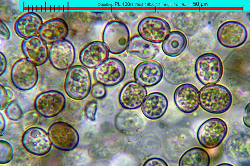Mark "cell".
Wrapping results in <instances>:
<instances>
[{"label": "cell", "mask_w": 250, "mask_h": 166, "mask_svg": "<svg viewBox=\"0 0 250 166\" xmlns=\"http://www.w3.org/2000/svg\"><path fill=\"white\" fill-rule=\"evenodd\" d=\"M199 104L210 113L219 114L225 112L232 102V94L226 87L219 84H209L202 87L199 92Z\"/></svg>", "instance_id": "cell-1"}, {"label": "cell", "mask_w": 250, "mask_h": 166, "mask_svg": "<svg viewBox=\"0 0 250 166\" xmlns=\"http://www.w3.org/2000/svg\"><path fill=\"white\" fill-rule=\"evenodd\" d=\"M91 88L90 75L86 67L76 65L69 69L64 84L65 91L68 97L75 100H82L88 95Z\"/></svg>", "instance_id": "cell-2"}, {"label": "cell", "mask_w": 250, "mask_h": 166, "mask_svg": "<svg viewBox=\"0 0 250 166\" xmlns=\"http://www.w3.org/2000/svg\"><path fill=\"white\" fill-rule=\"evenodd\" d=\"M194 69L197 78L204 85L218 82L223 72V64L220 58L211 53L199 56L195 61Z\"/></svg>", "instance_id": "cell-3"}, {"label": "cell", "mask_w": 250, "mask_h": 166, "mask_svg": "<svg viewBox=\"0 0 250 166\" xmlns=\"http://www.w3.org/2000/svg\"><path fill=\"white\" fill-rule=\"evenodd\" d=\"M228 131L227 125L224 121L218 118H211L200 126L197 132V138L199 143L204 147L213 149L221 145Z\"/></svg>", "instance_id": "cell-4"}, {"label": "cell", "mask_w": 250, "mask_h": 166, "mask_svg": "<svg viewBox=\"0 0 250 166\" xmlns=\"http://www.w3.org/2000/svg\"><path fill=\"white\" fill-rule=\"evenodd\" d=\"M130 40L129 30L123 23L113 21L106 25L102 42L109 52L116 55L123 53L127 50Z\"/></svg>", "instance_id": "cell-5"}, {"label": "cell", "mask_w": 250, "mask_h": 166, "mask_svg": "<svg viewBox=\"0 0 250 166\" xmlns=\"http://www.w3.org/2000/svg\"><path fill=\"white\" fill-rule=\"evenodd\" d=\"M48 133L52 145L60 150H72L79 142L78 132L72 126L65 122L59 121L53 123L48 128Z\"/></svg>", "instance_id": "cell-6"}, {"label": "cell", "mask_w": 250, "mask_h": 166, "mask_svg": "<svg viewBox=\"0 0 250 166\" xmlns=\"http://www.w3.org/2000/svg\"><path fill=\"white\" fill-rule=\"evenodd\" d=\"M11 75L14 86L24 91L33 88L37 84L39 77L37 66L26 58L20 59L14 64Z\"/></svg>", "instance_id": "cell-7"}, {"label": "cell", "mask_w": 250, "mask_h": 166, "mask_svg": "<svg viewBox=\"0 0 250 166\" xmlns=\"http://www.w3.org/2000/svg\"><path fill=\"white\" fill-rule=\"evenodd\" d=\"M217 40L223 46L234 48L243 45L248 36L246 28L241 23L230 20L222 23L218 28L216 33Z\"/></svg>", "instance_id": "cell-8"}, {"label": "cell", "mask_w": 250, "mask_h": 166, "mask_svg": "<svg viewBox=\"0 0 250 166\" xmlns=\"http://www.w3.org/2000/svg\"><path fill=\"white\" fill-rule=\"evenodd\" d=\"M139 35L153 44H160L165 40L171 31L169 24L165 20L154 17H148L139 23Z\"/></svg>", "instance_id": "cell-9"}, {"label": "cell", "mask_w": 250, "mask_h": 166, "mask_svg": "<svg viewBox=\"0 0 250 166\" xmlns=\"http://www.w3.org/2000/svg\"><path fill=\"white\" fill-rule=\"evenodd\" d=\"M66 100L60 92L50 90L39 94L36 98L34 106L37 112L46 118L55 117L64 108Z\"/></svg>", "instance_id": "cell-10"}, {"label": "cell", "mask_w": 250, "mask_h": 166, "mask_svg": "<svg viewBox=\"0 0 250 166\" xmlns=\"http://www.w3.org/2000/svg\"><path fill=\"white\" fill-rule=\"evenodd\" d=\"M22 145L29 153L43 156L51 151L52 145L48 133L42 128L33 126L27 129L22 138Z\"/></svg>", "instance_id": "cell-11"}, {"label": "cell", "mask_w": 250, "mask_h": 166, "mask_svg": "<svg viewBox=\"0 0 250 166\" xmlns=\"http://www.w3.org/2000/svg\"><path fill=\"white\" fill-rule=\"evenodd\" d=\"M126 73L123 63L117 59L111 58L96 68L93 75L98 83L104 86H112L120 83L124 79Z\"/></svg>", "instance_id": "cell-12"}, {"label": "cell", "mask_w": 250, "mask_h": 166, "mask_svg": "<svg viewBox=\"0 0 250 166\" xmlns=\"http://www.w3.org/2000/svg\"><path fill=\"white\" fill-rule=\"evenodd\" d=\"M75 57L74 47L69 41L63 40L52 45L49 50V59L52 65L59 70L70 68Z\"/></svg>", "instance_id": "cell-13"}, {"label": "cell", "mask_w": 250, "mask_h": 166, "mask_svg": "<svg viewBox=\"0 0 250 166\" xmlns=\"http://www.w3.org/2000/svg\"><path fill=\"white\" fill-rule=\"evenodd\" d=\"M174 101L177 107L185 113L196 111L199 104V91L190 83H184L178 87L174 93Z\"/></svg>", "instance_id": "cell-14"}, {"label": "cell", "mask_w": 250, "mask_h": 166, "mask_svg": "<svg viewBox=\"0 0 250 166\" xmlns=\"http://www.w3.org/2000/svg\"><path fill=\"white\" fill-rule=\"evenodd\" d=\"M163 75V68L158 62L154 61L142 62L135 68L134 77L136 81L144 87L156 85L162 80Z\"/></svg>", "instance_id": "cell-15"}, {"label": "cell", "mask_w": 250, "mask_h": 166, "mask_svg": "<svg viewBox=\"0 0 250 166\" xmlns=\"http://www.w3.org/2000/svg\"><path fill=\"white\" fill-rule=\"evenodd\" d=\"M47 44L38 35L24 39L21 44L26 58L36 66H41L49 59Z\"/></svg>", "instance_id": "cell-16"}, {"label": "cell", "mask_w": 250, "mask_h": 166, "mask_svg": "<svg viewBox=\"0 0 250 166\" xmlns=\"http://www.w3.org/2000/svg\"><path fill=\"white\" fill-rule=\"evenodd\" d=\"M147 94L144 86L136 81H130L121 89L119 96V102L124 109H136L141 106Z\"/></svg>", "instance_id": "cell-17"}, {"label": "cell", "mask_w": 250, "mask_h": 166, "mask_svg": "<svg viewBox=\"0 0 250 166\" xmlns=\"http://www.w3.org/2000/svg\"><path fill=\"white\" fill-rule=\"evenodd\" d=\"M125 109L120 111L115 119V126L118 131L126 135H132L141 131L145 121L138 113Z\"/></svg>", "instance_id": "cell-18"}, {"label": "cell", "mask_w": 250, "mask_h": 166, "mask_svg": "<svg viewBox=\"0 0 250 166\" xmlns=\"http://www.w3.org/2000/svg\"><path fill=\"white\" fill-rule=\"evenodd\" d=\"M109 51L102 42H92L81 51L79 59L85 67L96 68L108 58Z\"/></svg>", "instance_id": "cell-19"}, {"label": "cell", "mask_w": 250, "mask_h": 166, "mask_svg": "<svg viewBox=\"0 0 250 166\" xmlns=\"http://www.w3.org/2000/svg\"><path fill=\"white\" fill-rule=\"evenodd\" d=\"M68 33L66 21L60 18H55L43 23L38 35L47 44L52 45L64 40Z\"/></svg>", "instance_id": "cell-20"}, {"label": "cell", "mask_w": 250, "mask_h": 166, "mask_svg": "<svg viewBox=\"0 0 250 166\" xmlns=\"http://www.w3.org/2000/svg\"><path fill=\"white\" fill-rule=\"evenodd\" d=\"M225 151L228 156L234 160L243 162L249 159V135L240 133L230 137L226 142Z\"/></svg>", "instance_id": "cell-21"}, {"label": "cell", "mask_w": 250, "mask_h": 166, "mask_svg": "<svg viewBox=\"0 0 250 166\" xmlns=\"http://www.w3.org/2000/svg\"><path fill=\"white\" fill-rule=\"evenodd\" d=\"M43 23L42 19L39 14L34 12H28L16 20L14 28L18 36L25 39L38 35Z\"/></svg>", "instance_id": "cell-22"}, {"label": "cell", "mask_w": 250, "mask_h": 166, "mask_svg": "<svg viewBox=\"0 0 250 166\" xmlns=\"http://www.w3.org/2000/svg\"><path fill=\"white\" fill-rule=\"evenodd\" d=\"M168 106V101L165 96L161 92H154L146 97L142 105L141 110L146 117L154 120L164 115Z\"/></svg>", "instance_id": "cell-23"}, {"label": "cell", "mask_w": 250, "mask_h": 166, "mask_svg": "<svg viewBox=\"0 0 250 166\" xmlns=\"http://www.w3.org/2000/svg\"><path fill=\"white\" fill-rule=\"evenodd\" d=\"M127 51L129 55L134 58L141 60L148 61L156 56L159 49L156 45L137 35L130 40Z\"/></svg>", "instance_id": "cell-24"}, {"label": "cell", "mask_w": 250, "mask_h": 166, "mask_svg": "<svg viewBox=\"0 0 250 166\" xmlns=\"http://www.w3.org/2000/svg\"><path fill=\"white\" fill-rule=\"evenodd\" d=\"M188 40L185 35L177 31L170 32L162 42V48L164 53L171 57L181 55L185 50Z\"/></svg>", "instance_id": "cell-25"}, {"label": "cell", "mask_w": 250, "mask_h": 166, "mask_svg": "<svg viewBox=\"0 0 250 166\" xmlns=\"http://www.w3.org/2000/svg\"><path fill=\"white\" fill-rule=\"evenodd\" d=\"M210 157L204 149L199 147L192 148L185 151L180 157L179 166H208L210 163Z\"/></svg>", "instance_id": "cell-26"}, {"label": "cell", "mask_w": 250, "mask_h": 166, "mask_svg": "<svg viewBox=\"0 0 250 166\" xmlns=\"http://www.w3.org/2000/svg\"><path fill=\"white\" fill-rule=\"evenodd\" d=\"M14 155L13 148L8 141L4 140L0 141V164H5L10 162Z\"/></svg>", "instance_id": "cell-27"}, {"label": "cell", "mask_w": 250, "mask_h": 166, "mask_svg": "<svg viewBox=\"0 0 250 166\" xmlns=\"http://www.w3.org/2000/svg\"><path fill=\"white\" fill-rule=\"evenodd\" d=\"M0 111L6 108L15 97L14 90L10 87L0 84Z\"/></svg>", "instance_id": "cell-28"}, {"label": "cell", "mask_w": 250, "mask_h": 166, "mask_svg": "<svg viewBox=\"0 0 250 166\" xmlns=\"http://www.w3.org/2000/svg\"><path fill=\"white\" fill-rule=\"evenodd\" d=\"M5 113L10 120L18 121L22 118L23 112L18 102L15 100L11 102L5 108Z\"/></svg>", "instance_id": "cell-29"}, {"label": "cell", "mask_w": 250, "mask_h": 166, "mask_svg": "<svg viewBox=\"0 0 250 166\" xmlns=\"http://www.w3.org/2000/svg\"><path fill=\"white\" fill-rule=\"evenodd\" d=\"M97 102L94 100L88 102L85 108V113L86 117L91 121L95 120V116L97 111Z\"/></svg>", "instance_id": "cell-30"}, {"label": "cell", "mask_w": 250, "mask_h": 166, "mask_svg": "<svg viewBox=\"0 0 250 166\" xmlns=\"http://www.w3.org/2000/svg\"><path fill=\"white\" fill-rule=\"evenodd\" d=\"M91 94L93 97L97 99L104 97L106 94V90L104 85L99 83L94 84L92 86Z\"/></svg>", "instance_id": "cell-31"}, {"label": "cell", "mask_w": 250, "mask_h": 166, "mask_svg": "<svg viewBox=\"0 0 250 166\" xmlns=\"http://www.w3.org/2000/svg\"><path fill=\"white\" fill-rule=\"evenodd\" d=\"M144 166H168L167 163L159 158H152L148 159L143 164Z\"/></svg>", "instance_id": "cell-32"}, {"label": "cell", "mask_w": 250, "mask_h": 166, "mask_svg": "<svg viewBox=\"0 0 250 166\" xmlns=\"http://www.w3.org/2000/svg\"><path fill=\"white\" fill-rule=\"evenodd\" d=\"M11 37L10 31L7 25L2 20L0 21V37L1 39L7 40Z\"/></svg>", "instance_id": "cell-33"}, {"label": "cell", "mask_w": 250, "mask_h": 166, "mask_svg": "<svg viewBox=\"0 0 250 166\" xmlns=\"http://www.w3.org/2000/svg\"><path fill=\"white\" fill-rule=\"evenodd\" d=\"M250 103L248 104L246 106L244 111V115L243 117V120L245 125L247 127H250Z\"/></svg>", "instance_id": "cell-34"}, {"label": "cell", "mask_w": 250, "mask_h": 166, "mask_svg": "<svg viewBox=\"0 0 250 166\" xmlns=\"http://www.w3.org/2000/svg\"><path fill=\"white\" fill-rule=\"evenodd\" d=\"M0 54V75L1 76L5 72L6 70L7 66V62L6 58L3 53L1 51Z\"/></svg>", "instance_id": "cell-35"}, {"label": "cell", "mask_w": 250, "mask_h": 166, "mask_svg": "<svg viewBox=\"0 0 250 166\" xmlns=\"http://www.w3.org/2000/svg\"><path fill=\"white\" fill-rule=\"evenodd\" d=\"M0 136H1L5 130L6 123L4 116L1 112L0 113Z\"/></svg>", "instance_id": "cell-36"}, {"label": "cell", "mask_w": 250, "mask_h": 166, "mask_svg": "<svg viewBox=\"0 0 250 166\" xmlns=\"http://www.w3.org/2000/svg\"><path fill=\"white\" fill-rule=\"evenodd\" d=\"M216 166H233V165L227 163H221L217 165Z\"/></svg>", "instance_id": "cell-37"}]
</instances>
